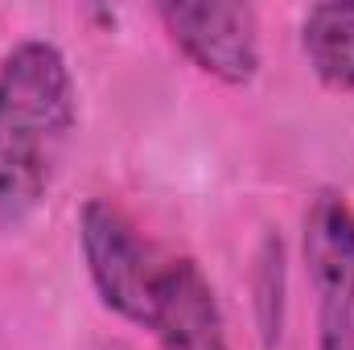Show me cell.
Here are the masks:
<instances>
[{"label": "cell", "mask_w": 354, "mask_h": 350, "mask_svg": "<svg viewBox=\"0 0 354 350\" xmlns=\"http://www.w3.org/2000/svg\"><path fill=\"white\" fill-rule=\"evenodd\" d=\"M79 248L99 305L161 350H231L223 301L202 264L153 239L120 202L91 198L79 210Z\"/></svg>", "instance_id": "6da1fadb"}, {"label": "cell", "mask_w": 354, "mask_h": 350, "mask_svg": "<svg viewBox=\"0 0 354 350\" xmlns=\"http://www.w3.org/2000/svg\"><path fill=\"white\" fill-rule=\"evenodd\" d=\"M79 124L66 54L25 37L0 58V231H21L54 194Z\"/></svg>", "instance_id": "7a4b0ae2"}, {"label": "cell", "mask_w": 354, "mask_h": 350, "mask_svg": "<svg viewBox=\"0 0 354 350\" xmlns=\"http://www.w3.org/2000/svg\"><path fill=\"white\" fill-rule=\"evenodd\" d=\"M301 264L313 293L317 350H354V202L317 190L301 219Z\"/></svg>", "instance_id": "3957f363"}, {"label": "cell", "mask_w": 354, "mask_h": 350, "mask_svg": "<svg viewBox=\"0 0 354 350\" xmlns=\"http://www.w3.org/2000/svg\"><path fill=\"white\" fill-rule=\"evenodd\" d=\"M165 37L223 87H252L260 75V12L239 0H169L157 4Z\"/></svg>", "instance_id": "277c9868"}, {"label": "cell", "mask_w": 354, "mask_h": 350, "mask_svg": "<svg viewBox=\"0 0 354 350\" xmlns=\"http://www.w3.org/2000/svg\"><path fill=\"white\" fill-rule=\"evenodd\" d=\"M301 54L334 95H354V4H309L301 12Z\"/></svg>", "instance_id": "5b68a950"}, {"label": "cell", "mask_w": 354, "mask_h": 350, "mask_svg": "<svg viewBox=\"0 0 354 350\" xmlns=\"http://www.w3.org/2000/svg\"><path fill=\"white\" fill-rule=\"evenodd\" d=\"M252 293H256L260 342H264V350H276L280 334H284V243H280V235H268L260 256H256Z\"/></svg>", "instance_id": "8992f818"}, {"label": "cell", "mask_w": 354, "mask_h": 350, "mask_svg": "<svg viewBox=\"0 0 354 350\" xmlns=\"http://www.w3.org/2000/svg\"><path fill=\"white\" fill-rule=\"evenodd\" d=\"M115 350H120V347H115Z\"/></svg>", "instance_id": "52a82bcc"}]
</instances>
